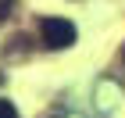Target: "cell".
<instances>
[{
    "label": "cell",
    "instance_id": "6da1fadb",
    "mask_svg": "<svg viewBox=\"0 0 125 118\" xmlns=\"http://www.w3.org/2000/svg\"><path fill=\"white\" fill-rule=\"evenodd\" d=\"M39 39H43V47H50V50H64V47H72L79 39V32H75V25L68 18L50 14V18L39 21Z\"/></svg>",
    "mask_w": 125,
    "mask_h": 118
},
{
    "label": "cell",
    "instance_id": "7a4b0ae2",
    "mask_svg": "<svg viewBox=\"0 0 125 118\" xmlns=\"http://www.w3.org/2000/svg\"><path fill=\"white\" fill-rule=\"evenodd\" d=\"M0 118H18L14 104H11V100H4V97H0Z\"/></svg>",
    "mask_w": 125,
    "mask_h": 118
},
{
    "label": "cell",
    "instance_id": "3957f363",
    "mask_svg": "<svg viewBox=\"0 0 125 118\" xmlns=\"http://www.w3.org/2000/svg\"><path fill=\"white\" fill-rule=\"evenodd\" d=\"M11 7H14L11 0H0V21H4V18H7V14H11Z\"/></svg>",
    "mask_w": 125,
    "mask_h": 118
}]
</instances>
